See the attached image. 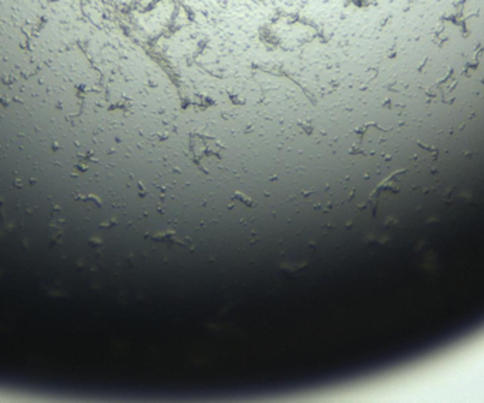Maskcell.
Segmentation results:
<instances>
[{
	"label": "cell",
	"instance_id": "1",
	"mask_svg": "<svg viewBox=\"0 0 484 403\" xmlns=\"http://www.w3.org/2000/svg\"><path fill=\"white\" fill-rule=\"evenodd\" d=\"M234 198H238V200H241V201L246 202V204H248V205H249V207H251V205H252V202L249 201V200H248V198H245V197H244V194L241 195V194H239V193H235V195H234Z\"/></svg>",
	"mask_w": 484,
	"mask_h": 403
}]
</instances>
